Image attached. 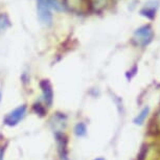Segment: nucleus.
Returning <instances> with one entry per match:
<instances>
[{
  "mask_svg": "<svg viewBox=\"0 0 160 160\" xmlns=\"http://www.w3.org/2000/svg\"><path fill=\"white\" fill-rule=\"evenodd\" d=\"M37 11H38V17L40 22L43 25L49 26L52 23V15H51L50 8L45 7L43 4L38 3L37 5Z\"/></svg>",
  "mask_w": 160,
  "mask_h": 160,
  "instance_id": "3",
  "label": "nucleus"
},
{
  "mask_svg": "<svg viewBox=\"0 0 160 160\" xmlns=\"http://www.w3.org/2000/svg\"><path fill=\"white\" fill-rule=\"evenodd\" d=\"M37 1H38V3L43 4L45 7L49 8L50 10L53 8V10H56V11H62L63 8H64V7L60 3L58 0H37Z\"/></svg>",
  "mask_w": 160,
  "mask_h": 160,
  "instance_id": "7",
  "label": "nucleus"
},
{
  "mask_svg": "<svg viewBox=\"0 0 160 160\" xmlns=\"http://www.w3.org/2000/svg\"><path fill=\"white\" fill-rule=\"evenodd\" d=\"M159 8V1L158 0H151L148 3H146V5L141 8L140 14L142 16L147 17L148 19H154L156 15V12Z\"/></svg>",
  "mask_w": 160,
  "mask_h": 160,
  "instance_id": "4",
  "label": "nucleus"
},
{
  "mask_svg": "<svg viewBox=\"0 0 160 160\" xmlns=\"http://www.w3.org/2000/svg\"><path fill=\"white\" fill-rule=\"evenodd\" d=\"M87 133V129H86V126L84 125L83 122H78L75 125L74 127V134L77 135L78 137H83L85 136Z\"/></svg>",
  "mask_w": 160,
  "mask_h": 160,
  "instance_id": "11",
  "label": "nucleus"
},
{
  "mask_svg": "<svg viewBox=\"0 0 160 160\" xmlns=\"http://www.w3.org/2000/svg\"><path fill=\"white\" fill-rule=\"evenodd\" d=\"M64 4L71 11H78L81 8L82 0H64Z\"/></svg>",
  "mask_w": 160,
  "mask_h": 160,
  "instance_id": "9",
  "label": "nucleus"
},
{
  "mask_svg": "<svg viewBox=\"0 0 160 160\" xmlns=\"http://www.w3.org/2000/svg\"><path fill=\"white\" fill-rule=\"evenodd\" d=\"M149 108L146 107L144 109L141 110V112L138 114V115L136 116V118L134 119V122L136 123V125H142L143 122H144V119L147 118V116H148V114H149Z\"/></svg>",
  "mask_w": 160,
  "mask_h": 160,
  "instance_id": "10",
  "label": "nucleus"
},
{
  "mask_svg": "<svg viewBox=\"0 0 160 160\" xmlns=\"http://www.w3.org/2000/svg\"><path fill=\"white\" fill-rule=\"evenodd\" d=\"M40 86H41L42 92H43L45 104H46V106H48V107H50L53 101V92H52V88H51V85L49 84V82L44 80L40 83Z\"/></svg>",
  "mask_w": 160,
  "mask_h": 160,
  "instance_id": "5",
  "label": "nucleus"
},
{
  "mask_svg": "<svg viewBox=\"0 0 160 160\" xmlns=\"http://www.w3.org/2000/svg\"><path fill=\"white\" fill-rule=\"evenodd\" d=\"M0 99H1V94H0Z\"/></svg>",
  "mask_w": 160,
  "mask_h": 160,
  "instance_id": "17",
  "label": "nucleus"
},
{
  "mask_svg": "<svg viewBox=\"0 0 160 160\" xmlns=\"http://www.w3.org/2000/svg\"><path fill=\"white\" fill-rule=\"evenodd\" d=\"M25 113H26V106L25 105L19 106V107L14 109L12 112H10L4 117V123L10 127L16 126L20 122V120H22L24 118Z\"/></svg>",
  "mask_w": 160,
  "mask_h": 160,
  "instance_id": "2",
  "label": "nucleus"
},
{
  "mask_svg": "<svg viewBox=\"0 0 160 160\" xmlns=\"http://www.w3.org/2000/svg\"><path fill=\"white\" fill-rule=\"evenodd\" d=\"M152 125L154 126V131H160V111L156 113L152 120Z\"/></svg>",
  "mask_w": 160,
  "mask_h": 160,
  "instance_id": "13",
  "label": "nucleus"
},
{
  "mask_svg": "<svg viewBox=\"0 0 160 160\" xmlns=\"http://www.w3.org/2000/svg\"><path fill=\"white\" fill-rule=\"evenodd\" d=\"M94 160H104L102 158H96V159H94Z\"/></svg>",
  "mask_w": 160,
  "mask_h": 160,
  "instance_id": "16",
  "label": "nucleus"
},
{
  "mask_svg": "<svg viewBox=\"0 0 160 160\" xmlns=\"http://www.w3.org/2000/svg\"><path fill=\"white\" fill-rule=\"evenodd\" d=\"M51 120H53V122H51L53 130H58L57 132L61 131L62 129L65 128V126H66V118H65L64 115H62V114L57 113L56 115L53 116L52 118H51Z\"/></svg>",
  "mask_w": 160,
  "mask_h": 160,
  "instance_id": "6",
  "label": "nucleus"
},
{
  "mask_svg": "<svg viewBox=\"0 0 160 160\" xmlns=\"http://www.w3.org/2000/svg\"><path fill=\"white\" fill-rule=\"evenodd\" d=\"M153 38H154V32L150 24H147V25H143L141 28H137L134 32V36H133L135 43L142 47L150 44L152 42Z\"/></svg>",
  "mask_w": 160,
  "mask_h": 160,
  "instance_id": "1",
  "label": "nucleus"
},
{
  "mask_svg": "<svg viewBox=\"0 0 160 160\" xmlns=\"http://www.w3.org/2000/svg\"><path fill=\"white\" fill-rule=\"evenodd\" d=\"M106 4H107V0H90V7L94 12L102 11Z\"/></svg>",
  "mask_w": 160,
  "mask_h": 160,
  "instance_id": "8",
  "label": "nucleus"
},
{
  "mask_svg": "<svg viewBox=\"0 0 160 160\" xmlns=\"http://www.w3.org/2000/svg\"><path fill=\"white\" fill-rule=\"evenodd\" d=\"M3 155H4V148L0 147V160H3Z\"/></svg>",
  "mask_w": 160,
  "mask_h": 160,
  "instance_id": "15",
  "label": "nucleus"
},
{
  "mask_svg": "<svg viewBox=\"0 0 160 160\" xmlns=\"http://www.w3.org/2000/svg\"><path fill=\"white\" fill-rule=\"evenodd\" d=\"M34 110L36 111V113L40 114V115H44V113H45V110L42 108V106L40 104H36L34 106Z\"/></svg>",
  "mask_w": 160,
  "mask_h": 160,
  "instance_id": "14",
  "label": "nucleus"
},
{
  "mask_svg": "<svg viewBox=\"0 0 160 160\" xmlns=\"http://www.w3.org/2000/svg\"><path fill=\"white\" fill-rule=\"evenodd\" d=\"M11 25L10 19L5 14H0V32L5 31Z\"/></svg>",
  "mask_w": 160,
  "mask_h": 160,
  "instance_id": "12",
  "label": "nucleus"
}]
</instances>
